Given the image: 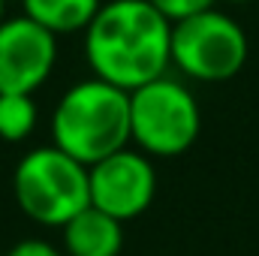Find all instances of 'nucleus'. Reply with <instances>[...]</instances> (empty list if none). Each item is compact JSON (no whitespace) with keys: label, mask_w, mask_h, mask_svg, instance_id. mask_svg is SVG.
<instances>
[{"label":"nucleus","mask_w":259,"mask_h":256,"mask_svg":"<svg viewBox=\"0 0 259 256\" xmlns=\"http://www.w3.org/2000/svg\"><path fill=\"white\" fill-rule=\"evenodd\" d=\"M202 130L196 97L178 78L160 75L130 91V136L151 157H181Z\"/></svg>","instance_id":"obj_4"},{"label":"nucleus","mask_w":259,"mask_h":256,"mask_svg":"<svg viewBox=\"0 0 259 256\" xmlns=\"http://www.w3.org/2000/svg\"><path fill=\"white\" fill-rule=\"evenodd\" d=\"M61 232L69 256H121L124 250V223L94 205L78 211Z\"/></svg>","instance_id":"obj_8"},{"label":"nucleus","mask_w":259,"mask_h":256,"mask_svg":"<svg viewBox=\"0 0 259 256\" xmlns=\"http://www.w3.org/2000/svg\"><path fill=\"white\" fill-rule=\"evenodd\" d=\"M3 256H61V250L42 238H24V241L12 244Z\"/></svg>","instance_id":"obj_12"},{"label":"nucleus","mask_w":259,"mask_h":256,"mask_svg":"<svg viewBox=\"0 0 259 256\" xmlns=\"http://www.w3.org/2000/svg\"><path fill=\"white\" fill-rule=\"evenodd\" d=\"M3 9H6V3H3V0H0V21H3Z\"/></svg>","instance_id":"obj_13"},{"label":"nucleus","mask_w":259,"mask_h":256,"mask_svg":"<svg viewBox=\"0 0 259 256\" xmlns=\"http://www.w3.org/2000/svg\"><path fill=\"white\" fill-rule=\"evenodd\" d=\"M130 142V91L97 75L64 91L52 112V145L88 169Z\"/></svg>","instance_id":"obj_2"},{"label":"nucleus","mask_w":259,"mask_h":256,"mask_svg":"<svg viewBox=\"0 0 259 256\" xmlns=\"http://www.w3.org/2000/svg\"><path fill=\"white\" fill-rule=\"evenodd\" d=\"M39 121L33 94H0V139L24 142Z\"/></svg>","instance_id":"obj_10"},{"label":"nucleus","mask_w":259,"mask_h":256,"mask_svg":"<svg viewBox=\"0 0 259 256\" xmlns=\"http://www.w3.org/2000/svg\"><path fill=\"white\" fill-rule=\"evenodd\" d=\"M247 33L220 9L172 24V66L196 81H229L247 61Z\"/></svg>","instance_id":"obj_5"},{"label":"nucleus","mask_w":259,"mask_h":256,"mask_svg":"<svg viewBox=\"0 0 259 256\" xmlns=\"http://www.w3.org/2000/svg\"><path fill=\"white\" fill-rule=\"evenodd\" d=\"M84 58L97 78L136 91L172 66V21L148 0H109L84 30Z\"/></svg>","instance_id":"obj_1"},{"label":"nucleus","mask_w":259,"mask_h":256,"mask_svg":"<svg viewBox=\"0 0 259 256\" xmlns=\"http://www.w3.org/2000/svg\"><path fill=\"white\" fill-rule=\"evenodd\" d=\"M21 6L27 18H33L55 36H61V33L88 30L103 0H21Z\"/></svg>","instance_id":"obj_9"},{"label":"nucleus","mask_w":259,"mask_h":256,"mask_svg":"<svg viewBox=\"0 0 259 256\" xmlns=\"http://www.w3.org/2000/svg\"><path fill=\"white\" fill-rule=\"evenodd\" d=\"M163 18H169L172 24L175 21H184V18H190V15H199V12H205V9H214V3L217 0H148Z\"/></svg>","instance_id":"obj_11"},{"label":"nucleus","mask_w":259,"mask_h":256,"mask_svg":"<svg viewBox=\"0 0 259 256\" xmlns=\"http://www.w3.org/2000/svg\"><path fill=\"white\" fill-rule=\"evenodd\" d=\"M91 181V205L127 223L145 214L157 193V172L145 151H115L112 157L94 163L88 169Z\"/></svg>","instance_id":"obj_6"},{"label":"nucleus","mask_w":259,"mask_h":256,"mask_svg":"<svg viewBox=\"0 0 259 256\" xmlns=\"http://www.w3.org/2000/svg\"><path fill=\"white\" fill-rule=\"evenodd\" d=\"M3 3H9V0H3ZM18 3H21V0H18Z\"/></svg>","instance_id":"obj_15"},{"label":"nucleus","mask_w":259,"mask_h":256,"mask_svg":"<svg viewBox=\"0 0 259 256\" xmlns=\"http://www.w3.org/2000/svg\"><path fill=\"white\" fill-rule=\"evenodd\" d=\"M12 193L18 208L33 223L64 229L78 211L91 205L88 166L55 145L33 148L12 172Z\"/></svg>","instance_id":"obj_3"},{"label":"nucleus","mask_w":259,"mask_h":256,"mask_svg":"<svg viewBox=\"0 0 259 256\" xmlns=\"http://www.w3.org/2000/svg\"><path fill=\"white\" fill-rule=\"evenodd\" d=\"M226 3H250V0H226Z\"/></svg>","instance_id":"obj_14"},{"label":"nucleus","mask_w":259,"mask_h":256,"mask_svg":"<svg viewBox=\"0 0 259 256\" xmlns=\"http://www.w3.org/2000/svg\"><path fill=\"white\" fill-rule=\"evenodd\" d=\"M0 256H3V253H0Z\"/></svg>","instance_id":"obj_16"},{"label":"nucleus","mask_w":259,"mask_h":256,"mask_svg":"<svg viewBox=\"0 0 259 256\" xmlns=\"http://www.w3.org/2000/svg\"><path fill=\"white\" fill-rule=\"evenodd\" d=\"M58 61V36L27 15L0 21V94H33Z\"/></svg>","instance_id":"obj_7"}]
</instances>
